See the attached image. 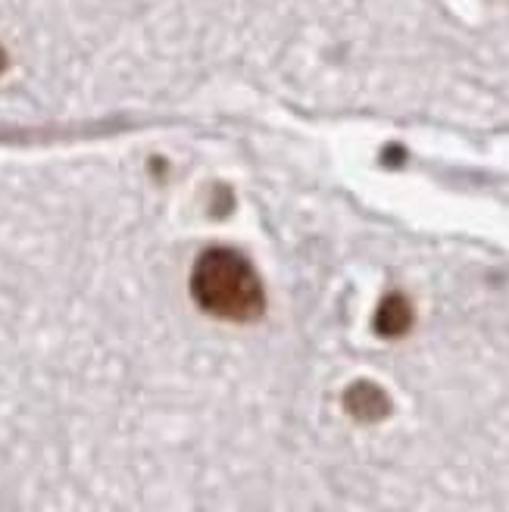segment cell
Returning <instances> with one entry per match:
<instances>
[{
	"label": "cell",
	"instance_id": "277c9868",
	"mask_svg": "<svg viewBox=\"0 0 509 512\" xmlns=\"http://www.w3.org/2000/svg\"><path fill=\"white\" fill-rule=\"evenodd\" d=\"M4 66H7V54L0 50V72H4Z\"/></svg>",
	"mask_w": 509,
	"mask_h": 512
},
{
	"label": "cell",
	"instance_id": "6da1fadb",
	"mask_svg": "<svg viewBox=\"0 0 509 512\" xmlns=\"http://www.w3.org/2000/svg\"><path fill=\"white\" fill-rule=\"evenodd\" d=\"M191 297L203 313L222 322H257L266 310V291L257 269L232 247H213L197 256Z\"/></svg>",
	"mask_w": 509,
	"mask_h": 512
},
{
	"label": "cell",
	"instance_id": "3957f363",
	"mask_svg": "<svg viewBox=\"0 0 509 512\" xmlns=\"http://www.w3.org/2000/svg\"><path fill=\"white\" fill-rule=\"evenodd\" d=\"M413 306L403 294H391L381 300L378 313H375V331L381 338H403L406 331L413 328Z\"/></svg>",
	"mask_w": 509,
	"mask_h": 512
},
{
	"label": "cell",
	"instance_id": "7a4b0ae2",
	"mask_svg": "<svg viewBox=\"0 0 509 512\" xmlns=\"http://www.w3.org/2000/svg\"><path fill=\"white\" fill-rule=\"evenodd\" d=\"M344 406H347V413L353 419H360V422H378V419H385L391 413L388 394L372 381H356L353 388L347 391V397H344Z\"/></svg>",
	"mask_w": 509,
	"mask_h": 512
}]
</instances>
